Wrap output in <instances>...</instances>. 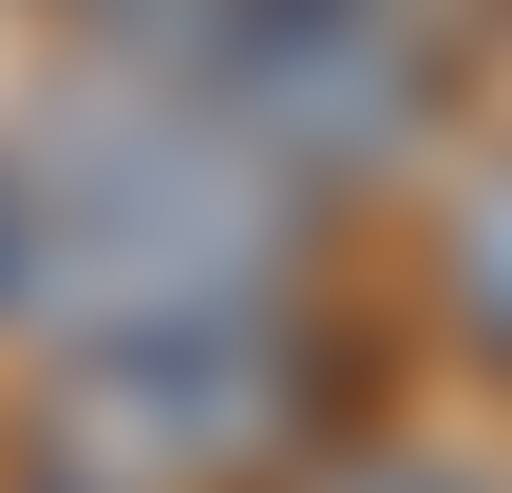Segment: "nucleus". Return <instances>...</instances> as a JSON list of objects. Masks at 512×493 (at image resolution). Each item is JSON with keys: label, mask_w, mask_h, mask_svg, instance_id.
<instances>
[{"label": "nucleus", "mask_w": 512, "mask_h": 493, "mask_svg": "<svg viewBox=\"0 0 512 493\" xmlns=\"http://www.w3.org/2000/svg\"><path fill=\"white\" fill-rule=\"evenodd\" d=\"M285 493H475V475H437V456H399V437H361V456L323 437V456H304Z\"/></svg>", "instance_id": "obj_4"}, {"label": "nucleus", "mask_w": 512, "mask_h": 493, "mask_svg": "<svg viewBox=\"0 0 512 493\" xmlns=\"http://www.w3.org/2000/svg\"><path fill=\"white\" fill-rule=\"evenodd\" d=\"M304 247H323V190L152 76H76L57 114L0 133V342H38V361L266 323V304H304Z\"/></svg>", "instance_id": "obj_1"}, {"label": "nucleus", "mask_w": 512, "mask_h": 493, "mask_svg": "<svg viewBox=\"0 0 512 493\" xmlns=\"http://www.w3.org/2000/svg\"><path fill=\"white\" fill-rule=\"evenodd\" d=\"M304 456H323V342H304V304L57 361V399H38V493H285Z\"/></svg>", "instance_id": "obj_2"}, {"label": "nucleus", "mask_w": 512, "mask_h": 493, "mask_svg": "<svg viewBox=\"0 0 512 493\" xmlns=\"http://www.w3.org/2000/svg\"><path fill=\"white\" fill-rule=\"evenodd\" d=\"M437 323L512 380V152H475V171L437 190Z\"/></svg>", "instance_id": "obj_3"}]
</instances>
